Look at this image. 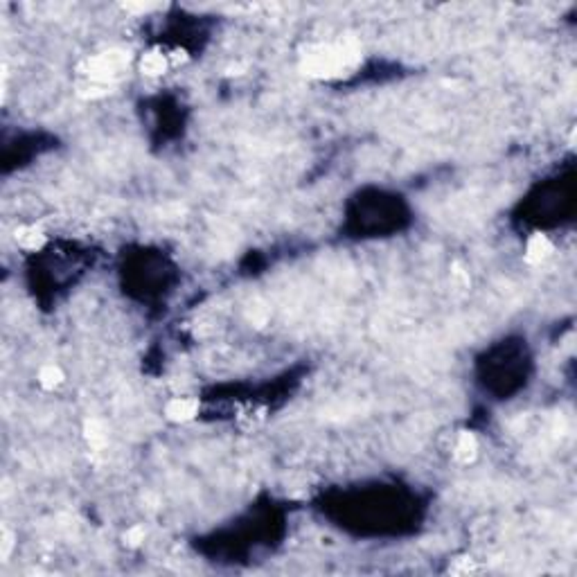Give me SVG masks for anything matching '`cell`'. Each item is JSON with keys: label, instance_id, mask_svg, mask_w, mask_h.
I'll return each mask as SVG.
<instances>
[{"label": "cell", "instance_id": "obj_1", "mask_svg": "<svg viewBox=\"0 0 577 577\" xmlns=\"http://www.w3.org/2000/svg\"><path fill=\"white\" fill-rule=\"evenodd\" d=\"M361 62V53L354 43H321V46L307 48L303 55V73L316 79H332L352 73Z\"/></svg>", "mask_w": 577, "mask_h": 577}, {"label": "cell", "instance_id": "obj_2", "mask_svg": "<svg viewBox=\"0 0 577 577\" xmlns=\"http://www.w3.org/2000/svg\"><path fill=\"white\" fill-rule=\"evenodd\" d=\"M129 66V55L122 50H108V53L95 55L91 59H86L82 66V73L86 75V79L93 84L108 86V82L117 79L122 70H126Z\"/></svg>", "mask_w": 577, "mask_h": 577}, {"label": "cell", "instance_id": "obj_3", "mask_svg": "<svg viewBox=\"0 0 577 577\" xmlns=\"http://www.w3.org/2000/svg\"><path fill=\"white\" fill-rule=\"evenodd\" d=\"M196 415H199V399L194 397H174L165 406V417L169 422H178V424L194 419Z\"/></svg>", "mask_w": 577, "mask_h": 577}, {"label": "cell", "instance_id": "obj_4", "mask_svg": "<svg viewBox=\"0 0 577 577\" xmlns=\"http://www.w3.org/2000/svg\"><path fill=\"white\" fill-rule=\"evenodd\" d=\"M555 251V246L553 242L546 237V235H532L528 239V244H525V262L528 264H541V262H546L550 255H553Z\"/></svg>", "mask_w": 577, "mask_h": 577}, {"label": "cell", "instance_id": "obj_5", "mask_svg": "<svg viewBox=\"0 0 577 577\" xmlns=\"http://www.w3.org/2000/svg\"><path fill=\"white\" fill-rule=\"evenodd\" d=\"M478 455V440L476 435L469 433V431H462L455 437V444H453V458L462 462V464H469L476 460Z\"/></svg>", "mask_w": 577, "mask_h": 577}, {"label": "cell", "instance_id": "obj_6", "mask_svg": "<svg viewBox=\"0 0 577 577\" xmlns=\"http://www.w3.org/2000/svg\"><path fill=\"white\" fill-rule=\"evenodd\" d=\"M167 68H169V59H167V55L158 53V50H151V53L142 55V59H140V70L149 77L165 75Z\"/></svg>", "mask_w": 577, "mask_h": 577}, {"label": "cell", "instance_id": "obj_7", "mask_svg": "<svg viewBox=\"0 0 577 577\" xmlns=\"http://www.w3.org/2000/svg\"><path fill=\"white\" fill-rule=\"evenodd\" d=\"M16 242H19V246L25 248V251H39V248L46 244V235H43V230L37 226H21L16 230Z\"/></svg>", "mask_w": 577, "mask_h": 577}, {"label": "cell", "instance_id": "obj_8", "mask_svg": "<svg viewBox=\"0 0 577 577\" xmlns=\"http://www.w3.org/2000/svg\"><path fill=\"white\" fill-rule=\"evenodd\" d=\"M64 370L55 366V363H48V366H43L39 370V384H41V388H46V390H55L59 388V386L64 384Z\"/></svg>", "mask_w": 577, "mask_h": 577}, {"label": "cell", "instance_id": "obj_9", "mask_svg": "<svg viewBox=\"0 0 577 577\" xmlns=\"http://www.w3.org/2000/svg\"><path fill=\"white\" fill-rule=\"evenodd\" d=\"M84 435H86V440H88L91 446H102V444H104V440H106L104 426H102L97 419H88V422H86Z\"/></svg>", "mask_w": 577, "mask_h": 577}, {"label": "cell", "instance_id": "obj_10", "mask_svg": "<svg viewBox=\"0 0 577 577\" xmlns=\"http://www.w3.org/2000/svg\"><path fill=\"white\" fill-rule=\"evenodd\" d=\"M476 571H478V566L473 564V559H467V557L453 559V564L449 566L451 575H469V573H476Z\"/></svg>", "mask_w": 577, "mask_h": 577}, {"label": "cell", "instance_id": "obj_11", "mask_svg": "<svg viewBox=\"0 0 577 577\" xmlns=\"http://www.w3.org/2000/svg\"><path fill=\"white\" fill-rule=\"evenodd\" d=\"M144 537H147V530H144L142 525H133V528H129L124 532V544L129 548H138V546H142Z\"/></svg>", "mask_w": 577, "mask_h": 577}, {"label": "cell", "instance_id": "obj_12", "mask_svg": "<svg viewBox=\"0 0 577 577\" xmlns=\"http://www.w3.org/2000/svg\"><path fill=\"white\" fill-rule=\"evenodd\" d=\"M12 548H14V535L5 528L3 537H0V557H3V562H7V557L12 555Z\"/></svg>", "mask_w": 577, "mask_h": 577}, {"label": "cell", "instance_id": "obj_13", "mask_svg": "<svg viewBox=\"0 0 577 577\" xmlns=\"http://www.w3.org/2000/svg\"><path fill=\"white\" fill-rule=\"evenodd\" d=\"M158 5H151V3H138V5H124V10L126 12H151V10H156Z\"/></svg>", "mask_w": 577, "mask_h": 577}]
</instances>
